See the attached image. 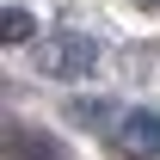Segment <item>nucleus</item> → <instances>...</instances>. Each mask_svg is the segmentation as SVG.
Masks as SVG:
<instances>
[{"label": "nucleus", "instance_id": "nucleus-2", "mask_svg": "<svg viewBox=\"0 0 160 160\" xmlns=\"http://www.w3.org/2000/svg\"><path fill=\"white\" fill-rule=\"evenodd\" d=\"M111 136L129 160H160V111H123Z\"/></svg>", "mask_w": 160, "mask_h": 160}, {"label": "nucleus", "instance_id": "nucleus-4", "mask_svg": "<svg viewBox=\"0 0 160 160\" xmlns=\"http://www.w3.org/2000/svg\"><path fill=\"white\" fill-rule=\"evenodd\" d=\"M136 6H160V0H136Z\"/></svg>", "mask_w": 160, "mask_h": 160}, {"label": "nucleus", "instance_id": "nucleus-1", "mask_svg": "<svg viewBox=\"0 0 160 160\" xmlns=\"http://www.w3.org/2000/svg\"><path fill=\"white\" fill-rule=\"evenodd\" d=\"M99 37H86V31H49V37L37 43V68L49 80H86L92 68H99Z\"/></svg>", "mask_w": 160, "mask_h": 160}, {"label": "nucleus", "instance_id": "nucleus-3", "mask_svg": "<svg viewBox=\"0 0 160 160\" xmlns=\"http://www.w3.org/2000/svg\"><path fill=\"white\" fill-rule=\"evenodd\" d=\"M0 37H6V43H25V37H31V12H25V6H6V19H0Z\"/></svg>", "mask_w": 160, "mask_h": 160}]
</instances>
